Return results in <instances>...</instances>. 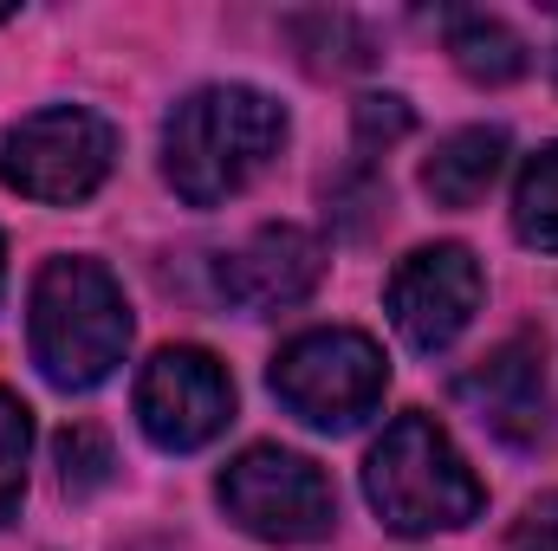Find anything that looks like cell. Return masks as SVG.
Returning <instances> with one entry per match:
<instances>
[{
  "label": "cell",
  "instance_id": "ac0fdd59",
  "mask_svg": "<svg viewBox=\"0 0 558 551\" xmlns=\"http://www.w3.org/2000/svg\"><path fill=\"white\" fill-rule=\"evenodd\" d=\"M0 279H7V247H0Z\"/></svg>",
  "mask_w": 558,
  "mask_h": 551
},
{
  "label": "cell",
  "instance_id": "5bb4252c",
  "mask_svg": "<svg viewBox=\"0 0 558 551\" xmlns=\"http://www.w3.org/2000/svg\"><path fill=\"white\" fill-rule=\"evenodd\" d=\"M26 454H33V409L0 390V526L20 513V493H26Z\"/></svg>",
  "mask_w": 558,
  "mask_h": 551
},
{
  "label": "cell",
  "instance_id": "5b68a950",
  "mask_svg": "<svg viewBox=\"0 0 558 551\" xmlns=\"http://www.w3.org/2000/svg\"><path fill=\"white\" fill-rule=\"evenodd\" d=\"M111 162H118V131L85 105H46V111L20 118L0 143V182L46 208L98 195Z\"/></svg>",
  "mask_w": 558,
  "mask_h": 551
},
{
  "label": "cell",
  "instance_id": "4fadbf2b",
  "mask_svg": "<svg viewBox=\"0 0 558 551\" xmlns=\"http://www.w3.org/2000/svg\"><path fill=\"white\" fill-rule=\"evenodd\" d=\"M513 234L539 254H558V143H546L513 188Z\"/></svg>",
  "mask_w": 558,
  "mask_h": 551
},
{
  "label": "cell",
  "instance_id": "d6986e66",
  "mask_svg": "<svg viewBox=\"0 0 558 551\" xmlns=\"http://www.w3.org/2000/svg\"><path fill=\"white\" fill-rule=\"evenodd\" d=\"M553 72H558V52H553Z\"/></svg>",
  "mask_w": 558,
  "mask_h": 551
},
{
  "label": "cell",
  "instance_id": "7c38bea8",
  "mask_svg": "<svg viewBox=\"0 0 558 551\" xmlns=\"http://www.w3.org/2000/svg\"><path fill=\"white\" fill-rule=\"evenodd\" d=\"M448 52H454V65H461L474 85H513V78L526 72L520 33H513L507 20H494V13H454Z\"/></svg>",
  "mask_w": 558,
  "mask_h": 551
},
{
  "label": "cell",
  "instance_id": "9a60e30c",
  "mask_svg": "<svg viewBox=\"0 0 558 551\" xmlns=\"http://www.w3.org/2000/svg\"><path fill=\"white\" fill-rule=\"evenodd\" d=\"M111 467H118V461H111V441H105L98 428H85V421H78V428H65V434H59V487H65L72 500L98 493V487L111 480Z\"/></svg>",
  "mask_w": 558,
  "mask_h": 551
},
{
  "label": "cell",
  "instance_id": "52a82bcc",
  "mask_svg": "<svg viewBox=\"0 0 558 551\" xmlns=\"http://www.w3.org/2000/svg\"><path fill=\"white\" fill-rule=\"evenodd\" d=\"M137 421L162 454H195L234 421V377L202 344H169L137 377Z\"/></svg>",
  "mask_w": 558,
  "mask_h": 551
},
{
  "label": "cell",
  "instance_id": "e0dca14e",
  "mask_svg": "<svg viewBox=\"0 0 558 551\" xmlns=\"http://www.w3.org/2000/svg\"><path fill=\"white\" fill-rule=\"evenodd\" d=\"M410 137V105L403 98H357V143H397Z\"/></svg>",
  "mask_w": 558,
  "mask_h": 551
},
{
  "label": "cell",
  "instance_id": "2e32d148",
  "mask_svg": "<svg viewBox=\"0 0 558 551\" xmlns=\"http://www.w3.org/2000/svg\"><path fill=\"white\" fill-rule=\"evenodd\" d=\"M507 551H558V493H539V500L513 519Z\"/></svg>",
  "mask_w": 558,
  "mask_h": 551
},
{
  "label": "cell",
  "instance_id": "8fae6325",
  "mask_svg": "<svg viewBox=\"0 0 558 551\" xmlns=\"http://www.w3.org/2000/svg\"><path fill=\"white\" fill-rule=\"evenodd\" d=\"M500 162H507V131L474 124V131H454V137L435 143V156L422 162V188H428L441 208H474V201L494 188Z\"/></svg>",
  "mask_w": 558,
  "mask_h": 551
},
{
  "label": "cell",
  "instance_id": "7a4b0ae2",
  "mask_svg": "<svg viewBox=\"0 0 558 551\" xmlns=\"http://www.w3.org/2000/svg\"><path fill=\"white\" fill-rule=\"evenodd\" d=\"M364 500L397 539H428V532H454V526L481 519L487 487L461 461L448 428L435 415L410 409L377 434V448L364 461Z\"/></svg>",
  "mask_w": 558,
  "mask_h": 551
},
{
  "label": "cell",
  "instance_id": "30bf717a",
  "mask_svg": "<svg viewBox=\"0 0 558 551\" xmlns=\"http://www.w3.org/2000/svg\"><path fill=\"white\" fill-rule=\"evenodd\" d=\"M318 279H325V247H318V234H305V228H260L247 247H234L228 260H221V298L234 305V311H247V318H274L286 305H299V298H312L318 292Z\"/></svg>",
  "mask_w": 558,
  "mask_h": 551
},
{
  "label": "cell",
  "instance_id": "8992f818",
  "mask_svg": "<svg viewBox=\"0 0 558 551\" xmlns=\"http://www.w3.org/2000/svg\"><path fill=\"white\" fill-rule=\"evenodd\" d=\"M215 493H221L228 519L241 532L267 539V546H312L338 519V493H331L325 467L305 461V454H292V448H274V441L234 454L221 467Z\"/></svg>",
  "mask_w": 558,
  "mask_h": 551
},
{
  "label": "cell",
  "instance_id": "ba28073f",
  "mask_svg": "<svg viewBox=\"0 0 558 551\" xmlns=\"http://www.w3.org/2000/svg\"><path fill=\"white\" fill-rule=\"evenodd\" d=\"M481 292H487V273H481V260H474L461 241L416 247V254L390 273V325L403 331L410 351L435 357V351H448V344L474 325Z\"/></svg>",
  "mask_w": 558,
  "mask_h": 551
},
{
  "label": "cell",
  "instance_id": "277c9868",
  "mask_svg": "<svg viewBox=\"0 0 558 551\" xmlns=\"http://www.w3.org/2000/svg\"><path fill=\"white\" fill-rule=\"evenodd\" d=\"M274 396L299 415L305 428H325V434H344L357 428L364 415H377L384 390H390V364L384 351L364 338V331H299L267 370Z\"/></svg>",
  "mask_w": 558,
  "mask_h": 551
},
{
  "label": "cell",
  "instance_id": "3957f363",
  "mask_svg": "<svg viewBox=\"0 0 558 551\" xmlns=\"http://www.w3.org/2000/svg\"><path fill=\"white\" fill-rule=\"evenodd\" d=\"M33 364L52 390H98L131 351V305L124 285L98 260H46L33 285Z\"/></svg>",
  "mask_w": 558,
  "mask_h": 551
},
{
  "label": "cell",
  "instance_id": "9c48e42d",
  "mask_svg": "<svg viewBox=\"0 0 558 551\" xmlns=\"http://www.w3.org/2000/svg\"><path fill=\"white\" fill-rule=\"evenodd\" d=\"M454 396L481 415V428H494L507 448H539L553 434V383H546V357L533 338H507L500 351H487Z\"/></svg>",
  "mask_w": 558,
  "mask_h": 551
},
{
  "label": "cell",
  "instance_id": "6da1fadb",
  "mask_svg": "<svg viewBox=\"0 0 558 551\" xmlns=\"http://www.w3.org/2000/svg\"><path fill=\"white\" fill-rule=\"evenodd\" d=\"M286 143L279 98L254 85H202L162 124V175L189 208H215L241 195Z\"/></svg>",
  "mask_w": 558,
  "mask_h": 551
}]
</instances>
